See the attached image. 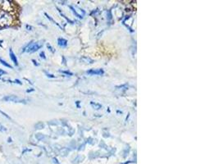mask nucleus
<instances>
[{
    "label": "nucleus",
    "mask_w": 219,
    "mask_h": 164,
    "mask_svg": "<svg viewBox=\"0 0 219 164\" xmlns=\"http://www.w3.org/2000/svg\"><path fill=\"white\" fill-rule=\"evenodd\" d=\"M13 21V17L7 12L0 11V26L4 27L11 25Z\"/></svg>",
    "instance_id": "nucleus-1"
},
{
    "label": "nucleus",
    "mask_w": 219,
    "mask_h": 164,
    "mask_svg": "<svg viewBox=\"0 0 219 164\" xmlns=\"http://www.w3.org/2000/svg\"><path fill=\"white\" fill-rule=\"evenodd\" d=\"M41 47H42V44L31 42V43L29 44L28 45L23 49V52H25V50H26V52H28V53H35V52H36L37 50L39 49Z\"/></svg>",
    "instance_id": "nucleus-2"
},
{
    "label": "nucleus",
    "mask_w": 219,
    "mask_h": 164,
    "mask_svg": "<svg viewBox=\"0 0 219 164\" xmlns=\"http://www.w3.org/2000/svg\"><path fill=\"white\" fill-rule=\"evenodd\" d=\"M0 113H2V114H4V117H6V118H8V119H11L10 117H9L8 115L6 114V113H4V112H3V111H0Z\"/></svg>",
    "instance_id": "nucleus-9"
},
{
    "label": "nucleus",
    "mask_w": 219,
    "mask_h": 164,
    "mask_svg": "<svg viewBox=\"0 0 219 164\" xmlns=\"http://www.w3.org/2000/svg\"><path fill=\"white\" fill-rule=\"evenodd\" d=\"M9 55H10V57H11V60L13 62L15 63V65H17L18 64V61H17V58L16 57V55L15 54L13 53V51L12 49L9 50Z\"/></svg>",
    "instance_id": "nucleus-4"
},
{
    "label": "nucleus",
    "mask_w": 219,
    "mask_h": 164,
    "mask_svg": "<svg viewBox=\"0 0 219 164\" xmlns=\"http://www.w3.org/2000/svg\"><path fill=\"white\" fill-rule=\"evenodd\" d=\"M40 56H41V57H43V58H45V57H44V52H42V53L40 54Z\"/></svg>",
    "instance_id": "nucleus-11"
},
{
    "label": "nucleus",
    "mask_w": 219,
    "mask_h": 164,
    "mask_svg": "<svg viewBox=\"0 0 219 164\" xmlns=\"http://www.w3.org/2000/svg\"><path fill=\"white\" fill-rule=\"evenodd\" d=\"M0 62H1L2 64L4 65V67H8V68H12V66H11V65L8 64L7 62H5V61H4V59H2L1 57H0Z\"/></svg>",
    "instance_id": "nucleus-7"
},
{
    "label": "nucleus",
    "mask_w": 219,
    "mask_h": 164,
    "mask_svg": "<svg viewBox=\"0 0 219 164\" xmlns=\"http://www.w3.org/2000/svg\"><path fill=\"white\" fill-rule=\"evenodd\" d=\"M7 131V128L5 127V126H4L2 125V124H0V131Z\"/></svg>",
    "instance_id": "nucleus-8"
},
{
    "label": "nucleus",
    "mask_w": 219,
    "mask_h": 164,
    "mask_svg": "<svg viewBox=\"0 0 219 164\" xmlns=\"http://www.w3.org/2000/svg\"><path fill=\"white\" fill-rule=\"evenodd\" d=\"M4 74H6V72H5L4 71H3V70H1V69H0V77H1V75H4Z\"/></svg>",
    "instance_id": "nucleus-10"
},
{
    "label": "nucleus",
    "mask_w": 219,
    "mask_h": 164,
    "mask_svg": "<svg viewBox=\"0 0 219 164\" xmlns=\"http://www.w3.org/2000/svg\"><path fill=\"white\" fill-rule=\"evenodd\" d=\"M4 101H7V102H14V103H20L21 101H24V100L19 99L17 96L16 95H8L4 98Z\"/></svg>",
    "instance_id": "nucleus-3"
},
{
    "label": "nucleus",
    "mask_w": 219,
    "mask_h": 164,
    "mask_svg": "<svg viewBox=\"0 0 219 164\" xmlns=\"http://www.w3.org/2000/svg\"><path fill=\"white\" fill-rule=\"evenodd\" d=\"M87 74H90V75H103V71L99 69V70H90V71H87Z\"/></svg>",
    "instance_id": "nucleus-5"
},
{
    "label": "nucleus",
    "mask_w": 219,
    "mask_h": 164,
    "mask_svg": "<svg viewBox=\"0 0 219 164\" xmlns=\"http://www.w3.org/2000/svg\"><path fill=\"white\" fill-rule=\"evenodd\" d=\"M57 42H58V45L60 47H67V41L66 39H63V38H59V39H57Z\"/></svg>",
    "instance_id": "nucleus-6"
}]
</instances>
